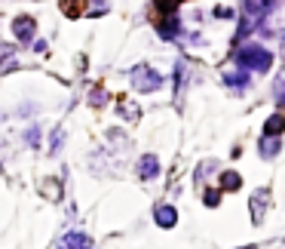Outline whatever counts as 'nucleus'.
<instances>
[{
  "instance_id": "nucleus-1",
  "label": "nucleus",
  "mask_w": 285,
  "mask_h": 249,
  "mask_svg": "<svg viewBox=\"0 0 285 249\" xmlns=\"http://www.w3.org/2000/svg\"><path fill=\"white\" fill-rule=\"evenodd\" d=\"M236 65L242 68V71H258V74H264V71H270L273 55H270L264 47H258V43H248V47H242V50L236 52Z\"/></svg>"
},
{
  "instance_id": "nucleus-2",
  "label": "nucleus",
  "mask_w": 285,
  "mask_h": 249,
  "mask_svg": "<svg viewBox=\"0 0 285 249\" xmlns=\"http://www.w3.org/2000/svg\"><path fill=\"white\" fill-rule=\"evenodd\" d=\"M159 83H163V77H159L153 68H147V65H135V68H132V86H135V89L151 93V89H156Z\"/></svg>"
},
{
  "instance_id": "nucleus-3",
  "label": "nucleus",
  "mask_w": 285,
  "mask_h": 249,
  "mask_svg": "<svg viewBox=\"0 0 285 249\" xmlns=\"http://www.w3.org/2000/svg\"><path fill=\"white\" fill-rule=\"evenodd\" d=\"M13 31H16V37H19L22 43H28V40L34 37V19H31V16H19V19L13 22Z\"/></svg>"
},
{
  "instance_id": "nucleus-4",
  "label": "nucleus",
  "mask_w": 285,
  "mask_h": 249,
  "mask_svg": "<svg viewBox=\"0 0 285 249\" xmlns=\"http://www.w3.org/2000/svg\"><path fill=\"white\" fill-rule=\"evenodd\" d=\"M267 200H270V191H267V188H261V191H258V194L252 197V219H255V222H261V219H264V209H267Z\"/></svg>"
},
{
  "instance_id": "nucleus-5",
  "label": "nucleus",
  "mask_w": 285,
  "mask_h": 249,
  "mask_svg": "<svg viewBox=\"0 0 285 249\" xmlns=\"http://www.w3.org/2000/svg\"><path fill=\"white\" fill-rule=\"evenodd\" d=\"M153 219H156V224H159V228H172V224L178 222V212H175L172 206H166V203H163V206H156Z\"/></svg>"
},
{
  "instance_id": "nucleus-6",
  "label": "nucleus",
  "mask_w": 285,
  "mask_h": 249,
  "mask_svg": "<svg viewBox=\"0 0 285 249\" xmlns=\"http://www.w3.org/2000/svg\"><path fill=\"white\" fill-rule=\"evenodd\" d=\"M138 173H141L144 182H147V178H153V175L159 173V160H156L153 154H144V157H141V169H138Z\"/></svg>"
},
{
  "instance_id": "nucleus-7",
  "label": "nucleus",
  "mask_w": 285,
  "mask_h": 249,
  "mask_svg": "<svg viewBox=\"0 0 285 249\" xmlns=\"http://www.w3.org/2000/svg\"><path fill=\"white\" fill-rule=\"evenodd\" d=\"M86 6H89V0H62V9L67 19H77L80 13H86Z\"/></svg>"
},
{
  "instance_id": "nucleus-8",
  "label": "nucleus",
  "mask_w": 285,
  "mask_h": 249,
  "mask_svg": "<svg viewBox=\"0 0 285 249\" xmlns=\"http://www.w3.org/2000/svg\"><path fill=\"white\" fill-rule=\"evenodd\" d=\"M261 154H264V157L279 154V135H267V139H261Z\"/></svg>"
},
{
  "instance_id": "nucleus-9",
  "label": "nucleus",
  "mask_w": 285,
  "mask_h": 249,
  "mask_svg": "<svg viewBox=\"0 0 285 249\" xmlns=\"http://www.w3.org/2000/svg\"><path fill=\"white\" fill-rule=\"evenodd\" d=\"M282 129H285V117H282V114H273V117L264 123V132H267V135H279Z\"/></svg>"
},
{
  "instance_id": "nucleus-10",
  "label": "nucleus",
  "mask_w": 285,
  "mask_h": 249,
  "mask_svg": "<svg viewBox=\"0 0 285 249\" xmlns=\"http://www.w3.org/2000/svg\"><path fill=\"white\" fill-rule=\"evenodd\" d=\"M224 80H227V83H233L236 89H242V86L248 83V71H233V74L227 71V74H224Z\"/></svg>"
},
{
  "instance_id": "nucleus-11",
  "label": "nucleus",
  "mask_w": 285,
  "mask_h": 249,
  "mask_svg": "<svg viewBox=\"0 0 285 249\" xmlns=\"http://www.w3.org/2000/svg\"><path fill=\"white\" fill-rule=\"evenodd\" d=\"M65 243L74 246V249H89V237H86V234H67Z\"/></svg>"
},
{
  "instance_id": "nucleus-12",
  "label": "nucleus",
  "mask_w": 285,
  "mask_h": 249,
  "mask_svg": "<svg viewBox=\"0 0 285 249\" xmlns=\"http://www.w3.org/2000/svg\"><path fill=\"white\" fill-rule=\"evenodd\" d=\"M239 185H242V182H239L236 173H224V175H221V188H224V191H236Z\"/></svg>"
},
{
  "instance_id": "nucleus-13",
  "label": "nucleus",
  "mask_w": 285,
  "mask_h": 249,
  "mask_svg": "<svg viewBox=\"0 0 285 249\" xmlns=\"http://www.w3.org/2000/svg\"><path fill=\"white\" fill-rule=\"evenodd\" d=\"M276 99H279V105H285V83L276 86Z\"/></svg>"
}]
</instances>
